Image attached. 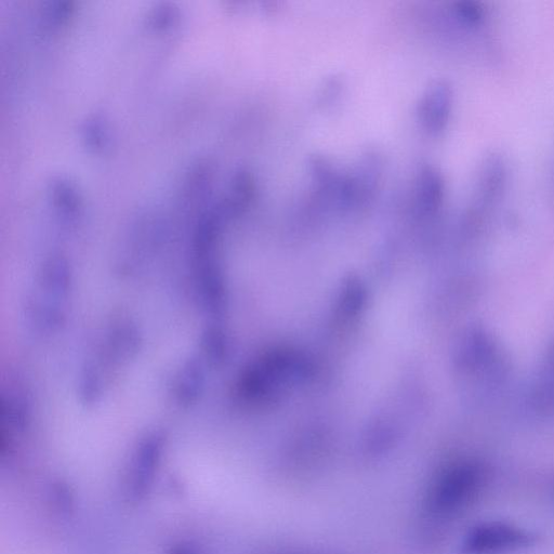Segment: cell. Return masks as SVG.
<instances>
[{
    "instance_id": "obj_1",
    "label": "cell",
    "mask_w": 554,
    "mask_h": 554,
    "mask_svg": "<svg viewBox=\"0 0 554 554\" xmlns=\"http://www.w3.org/2000/svg\"><path fill=\"white\" fill-rule=\"evenodd\" d=\"M72 281V269L67 259L52 257L45 262L38 280L39 295L33 307L39 324L49 329L62 324L64 303L70 295Z\"/></svg>"
},
{
    "instance_id": "obj_6",
    "label": "cell",
    "mask_w": 554,
    "mask_h": 554,
    "mask_svg": "<svg viewBox=\"0 0 554 554\" xmlns=\"http://www.w3.org/2000/svg\"><path fill=\"white\" fill-rule=\"evenodd\" d=\"M205 388L204 362L199 358H191L184 363L174 381V397L184 406H190L199 401Z\"/></svg>"
},
{
    "instance_id": "obj_10",
    "label": "cell",
    "mask_w": 554,
    "mask_h": 554,
    "mask_svg": "<svg viewBox=\"0 0 554 554\" xmlns=\"http://www.w3.org/2000/svg\"><path fill=\"white\" fill-rule=\"evenodd\" d=\"M454 10L457 18L467 24H478L483 19V8L476 2H458Z\"/></svg>"
},
{
    "instance_id": "obj_5",
    "label": "cell",
    "mask_w": 554,
    "mask_h": 554,
    "mask_svg": "<svg viewBox=\"0 0 554 554\" xmlns=\"http://www.w3.org/2000/svg\"><path fill=\"white\" fill-rule=\"evenodd\" d=\"M526 536L505 524L484 525L473 532L468 546L472 551L491 552L524 544Z\"/></svg>"
},
{
    "instance_id": "obj_9",
    "label": "cell",
    "mask_w": 554,
    "mask_h": 554,
    "mask_svg": "<svg viewBox=\"0 0 554 554\" xmlns=\"http://www.w3.org/2000/svg\"><path fill=\"white\" fill-rule=\"evenodd\" d=\"M535 397L544 411H554V346L547 352L536 385Z\"/></svg>"
},
{
    "instance_id": "obj_3",
    "label": "cell",
    "mask_w": 554,
    "mask_h": 554,
    "mask_svg": "<svg viewBox=\"0 0 554 554\" xmlns=\"http://www.w3.org/2000/svg\"><path fill=\"white\" fill-rule=\"evenodd\" d=\"M453 88L446 81L432 83L419 104V120L431 135H439L450 120Z\"/></svg>"
},
{
    "instance_id": "obj_4",
    "label": "cell",
    "mask_w": 554,
    "mask_h": 554,
    "mask_svg": "<svg viewBox=\"0 0 554 554\" xmlns=\"http://www.w3.org/2000/svg\"><path fill=\"white\" fill-rule=\"evenodd\" d=\"M507 182V168L504 158L497 154H491L484 158L481 164L477 182V206L483 210L496 204Z\"/></svg>"
},
{
    "instance_id": "obj_7",
    "label": "cell",
    "mask_w": 554,
    "mask_h": 554,
    "mask_svg": "<svg viewBox=\"0 0 554 554\" xmlns=\"http://www.w3.org/2000/svg\"><path fill=\"white\" fill-rule=\"evenodd\" d=\"M141 342L138 328L130 323L115 325L107 338L105 358L115 363L133 359Z\"/></svg>"
},
{
    "instance_id": "obj_2",
    "label": "cell",
    "mask_w": 554,
    "mask_h": 554,
    "mask_svg": "<svg viewBox=\"0 0 554 554\" xmlns=\"http://www.w3.org/2000/svg\"><path fill=\"white\" fill-rule=\"evenodd\" d=\"M481 478L477 466L459 465L448 470L433 488L434 509L451 511L463 506L478 491Z\"/></svg>"
},
{
    "instance_id": "obj_8",
    "label": "cell",
    "mask_w": 554,
    "mask_h": 554,
    "mask_svg": "<svg viewBox=\"0 0 554 554\" xmlns=\"http://www.w3.org/2000/svg\"><path fill=\"white\" fill-rule=\"evenodd\" d=\"M444 192V180L439 171L433 167L422 169L417 186V203L422 213H437L443 204Z\"/></svg>"
}]
</instances>
